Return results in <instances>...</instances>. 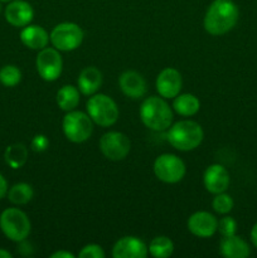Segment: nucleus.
Segmentation results:
<instances>
[{"mask_svg":"<svg viewBox=\"0 0 257 258\" xmlns=\"http://www.w3.org/2000/svg\"><path fill=\"white\" fill-rule=\"evenodd\" d=\"M239 12L232 0H214L204 15V29L212 35L228 33L238 22Z\"/></svg>","mask_w":257,"mask_h":258,"instance_id":"nucleus-1","label":"nucleus"},{"mask_svg":"<svg viewBox=\"0 0 257 258\" xmlns=\"http://www.w3.org/2000/svg\"><path fill=\"white\" fill-rule=\"evenodd\" d=\"M140 118L150 130L164 131L171 126L173 111L163 97L151 96L141 103Z\"/></svg>","mask_w":257,"mask_h":258,"instance_id":"nucleus-2","label":"nucleus"},{"mask_svg":"<svg viewBox=\"0 0 257 258\" xmlns=\"http://www.w3.org/2000/svg\"><path fill=\"white\" fill-rule=\"evenodd\" d=\"M204 138L202 126L191 120H181L170 126L168 141L173 148L180 151H190L198 148Z\"/></svg>","mask_w":257,"mask_h":258,"instance_id":"nucleus-3","label":"nucleus"},{"mask_svg":"<svg viewBox=\"0 0 257 258\" xmlns=\"http://www.w3.org/2000/svg\"><path fill=\"white\" fill-rule=\"evenodd\" d=\"M0 229L13 242H22L30 233V221L27 214L18 208H8L0 214Z\"/></svg>","mask_w":257,"mask_h":258,"instance_id":"nucleus-4","label":"nucleus"},{"mask_svg":"<svg viewBox=\"0 0 257 258\" xmlns=\"http://www.w3.org/2000/svg\"><path fill=\"white\" fill-rule=\"evenodd\" d=\"M86 108L91 120L102 127L112 126L118 118V107L116 102L102 93L92 95L87 101Z\"/></svg>","mask_w":257,"mask_h":258,"instance_id":"nucleus-5","label":"nucleus"},{"mask_svg":"<svg viewBox=\"0 0 257 258\" xmlns=\"http://www.w3.org/2000/svg\"><path fill=\"white\" fill-rule=\"evenodd\" d=\"M66 138L76 144L85 143L91 138L93 131V121L88 113L82 111H68L62 122Z\"/></svg>","mask_w":257,"mask_h":258,"instance_id":"nucleus-6","label":"nucleus"},{"mask_svg":"<svg viewBox=\"0 0 257 258\" xmlns=\"http://www.w3.org/2000/svg\"><path fill=\"white\" fill-rule=\"evenodd\" d=\"M83 37L85 34L80 25L75 23H60L53 28L49 34V40L55 49L71 52L82 44Z\"/></svg>","mask_w":257,"mask_h":258,"instance_id":"nucleus-7","label":"nucleus"},{"mask_svg":"<svg viewBox=\"0 0 257 258\" xmlns=\"http://www.w3.org/2000/svg\"><path fill=\"white\" fill-rule=\"evenodd\" d=\"M185 164L173 154H163L154 161V173L156 178L166 184L179 183L185 175Z\"/></svg>","mask_w":257,"mask_h":258,"instance_id":"nucleus-8","label":"nucleus"},{"mask_svg":"<svg viewBox=\"0 0 257 258\" xmlns=\"http://www.w3.org/2000/svg\"><path fill=\"white\" fill-rule=\"evenodd\" d=\"M130 149L128 138L118 131H108L100 139V150L108 160H123L130 153Z\"/></svg>","mask_w":257,"mask_h":258,"instance_id":"nucleus-9","label":"nucleus"},{"mask_svg":"<svg viewBox=\"0 0 257 258\" xmlns=\"http://www.w3.org/2000/svg\"><path fill=\"white\" fill-rule=\"evenodd\" d=\"M38 75L48 82H53L57 80L62 73L63 60L62 55L59 54V50L55 48H43L38 53L37 60Z\"/></svg>","mask_w":257,"mask_h":258,"instance_id":"nucleus-10","label":"nucleus"},{"mask_svg":"<svg viewBox=\"0 0 257 258\" xmlns=\"http://www.w3.org/2000/svg\"><path fill=\"white\" fill-rule=\"evenodd\" d=\"M218 219L209 212H196L188 219V229L191 234L201 238H208L217 232Z\"/></svg>","mask_w":257,"mask_h":258,"instance_id":"nucleus-11","label":"nucleus"},{"mask_svg":"<svg viewBox=\"0 0 257 258\" xmlns=\"http://www.w3.org/2000/svg\"><path fill=\"white\" fill-rule=\"evenodd\" d=\"M203 183L209 193L219 194L228 189L231 178H229V173L223 165L213 164V165H209L204 171Z\"/></svg>","mask_w":257,"mask_h":258,"instance_id":"nucleus-12","label":"nucleus"},{"mask_svg":"<svg viewBox=\"0 0 257 258\" xmlns=\"http://www.w3.org/2000/svg\"><path fill=\"white\" fill-rule=\"evenodd\" d=\"M148 253L145 242L134 236L122 237L112 248V256L115 258H145Z\"/></svg>","mask_w":257,"mask_h":258,"instance_id":"nucleus-13","label":"nucleus"},{"mask_svg":"<svg viewBox=\"0 0 257 258\" xmlns=\"http://www.w3.org/2000/svg\"><path fill=\"white\" fill-rule=\"evenodd\" d=\"M34 18L32 5L24 0H12L5 8V19L9 24L17 28H24Z\"/></svg>","mask_w":257,"mask_h":258,"instance_id":"nucleus-14","label":"nucleus"},{"mask_svg":"<svg viewBox=\"0 0 257 258\" xmlns=\"http://www.w3.org/2000/svg\"><path fill=\"white\" fill-rule=\"evenodd\" d=\"M181 75L175 68H165L156 77V91L163 98H174L181 90Z\"/></svg>","mask_w":257,"mask_h":258,"instance_id":"nucleus-15","label":"nucleus"},{"mask_svg":"<svg viewBox=\"0 0 257 258\" xmlns=\"http://www.w3.org/2000/svg\"><path fill=\"white\" fill-rule=\"evenodd\" d=\"M121 91L127 97L138 100L146 93V82L140 73L135 71H126L118 78Z\"/></svg>","mask_w":257,"mask_h":258,"instance_id":"nucleus-16","label":"nucleus"},{"mask_svg":"<svg viewBox=\"0 0 257 258\" xmlns=\"http://www.w3.org/2000/svg\"><path fill=\"white\" fill-rule=\"evenodd\" d=\"M219 249L222 256L226 258H247L251 253L248 243L236 234L223 237L219 244Z\"/></svg>","mask_w":257,"mask_h":258,"instance_id":"nucleus-17","label":"nucleus"},{"mask_svg":"<svg viewBox=\"0 0 257 258\" xmlns=\"http://www.w3.org/2000/svg\"><path fill=\"white\" fill-rule=\"evenodd\" d=\"M20 40L25 47L30 48V49L40 50L47 47L48 42H49V35L45 32L44 28H42L40 25L28 24L20 32Z\"/></svg>","mask_w":257,"mask_h":258,"instance_id":"nucleus-18","label":"nucleus"},{"mask_svg":"<svg viewBox=\"0 0 257 258\" xmlns=\"http://www.w3.org/2000/svg\"><path fill=\"white\" fill-rule=\"evenodd\" d=\"M78 90L82 95L92 96L102 85V73L96 67H86L78 76Z\"/></svg>","mask_w":257,"mask_h":258,"instance_id":"nucleus-19","label":"nucleus"},{"mask_svg":"<svg viewBox=\"0 0 257 258\" xmlns=\"http://www.w3.org/2000/svg\"><path fill=\"white\" fill-rule=\"evenodd\" d=\"M173 108L176 113L181 116H193L201 108V102L191 93H183L174 97Z\"/></svg>","mask_w":257,"mask_h":258,"instance_id":"nucleus-20","label":"nucleus"},{"mask_svg":"<svg viewBox=\"0 0 257 258\" xmlns=\"http://www.w3.org/2000/svg\"><path fill=\"white\" fill-rule=\"evenodd\" d=\"M57 103L63 111H72L80 103V90L72 85L63 86L57 92Z\"/></svg>","mask_w":257,"mask_h":258,"instance_id":"nucleus-21","label":"nucleus"},{"mask_svg":"<svg viewBox=\"0 0 257 258\" xmlns=\"http://www.w3.org/2000/svg\"><path fill=\"white\" fill-rule=\"evenodd\" d=\"M5 163L12 169H19L27 163L28 150L23 144H13L8 146L4 153Z\"/></svg>","mask_w":257,"mask_h":258,"instance_id":"nucleus-22","label":"nucleus"},{"mask_svg":"<svg viewBox=\"0 0 257 258\" xmlns=\"http://www.w3.org/2000/svg\"><path fill=\"white\" fill-rule=\"evenodd\" d=\"M33 196H34L33 188L27 183H18L8 190V198L15 206L29 203L33 199Z\"/></svg>","mask_w":257,"mask_h":258,"instance_id":"nucleus-23","label":"nucleus"},{"mask_svg":"<svg viewBox=\"0 0 257 258\" xmlns=\"http://www.w3.org/2000/svg\"><path fill=\"white\" fill-rule=\"evenodd\" d=\"M149 253L156 258H166L170 257L174 252V243L170 238L165 236L155 237L150 242L148 247Z\"/></svg>","mask_w":257,"mask_h":258,"instance_id":"nucleus-24","label":"nucleus"},{"mask_svg":"<svg viewBox=\"0 0 257 258\" xmlns=\"http://www.w3.org/2000/svg\"><path fill=\"white\" fill-rule=\"evenodd\" d=\"M22 81V72L17 66L7 64L0 70V82L5 87H14Z\"/></svg>","mask_w":257,"mask_h":258,"instance_id":"nucleus-25","label":"nucleus"},{"mask_svg":"<svg viewBox=\"0 0 257 258\" xmlns=\"http://www.w3.org/2000/svg\"><path fill=\"white\" fill-rule=\"evenodd\" d=\"M212 207H213V209L218 214H227L233 208V199H232L229 194H226L224 191L223 193L216 194Z\"/></svg>","mask_w":257,"mask_h":258,"instance_id":"nucleus-26","label":"nucleus"},{"mask_svg":"<svg viewBox=\"0 0 257 258\" xmlns=\"http://www.w3.org/2000/svg\"><path fill=\"white\" fill-rule=\"evenodd\" d=\"M217 231L222 234V237L233 236L237 232V222L232 217H223L218 221Z\"/></svg>","mask_w":257,"mask_h":258,"instance_id":"nucleus-27","label":"nucleus"},{"mask_svg":"<svg viewBox=\"0 0 257 258\" xmlns=\"http://www.w3.org/2000/svg\"><path fill=\"white\" fill-rule=\"evenodd\" d=\"M80 258H103L105 257V252H103L102 247L98 244H87L81 249L78 253Z\"/></svg>","mask_w":257,"mask_h":258,"instance_id":"nucleus-28","label":"nucleus"},{"mask_svg":"<svg viewBox=\"0 0 257 258\" xmlns=\"http://www.w3.org/2000/svg\"><path fill=\"white\" fill-rule=\"evenodd\" d=\"M48 146H49V140L44 135H37L32 140V149L35 153H42L47 150Z\"/></svg>","mask_w":257,"mask_h":258,"instance_id":"nucleus-29","label":"nucleus"},{"mask_svg":"<svg viewBox=\"0 0 257 258\" xmlns=\"http://www.w3.org/2000/svg\"><path fill=\"white\" fill-rule=\"evenodd\" d=\"M7 193H8V181L5 180L4 176L0 174V199L4 198Z\"/></svg>","mask_w":257,"mask_h":258,"instance_id":"nucleus-30","label":"nucleus"},{"mask_svg":"<svg viewBox=\"0 0 257 258\" xmlns=\"http://www.w3.org/2000/svg\"><path fill=\"white\" fill-rule=\"evenodd\" d=\"M50 258H75V256L68 251H57L50 254Z\"/></svg>","mask_w":257,"mask_h":258,"instance_id":"nucleus-31","label":"nucleus"},{"mask_svg":"<svg viewBox=\"0 0 257 258\" xmlns=\"http://www.w3.org/2000/svg\"><path fill=\"white\" fill-rule=\"evenodd\" d=\"M251 242L254 247L257 248V222L254 223V226L251 229Z\"/></svg>","mask_w":257,"mask_h":258,"instance_id":"nucleus-32","label":"nucleus"},{"mask_svg":"<svg viewBox=\"0 0 257 258\" xmlns=\"http://www.w3.org/2000/svg\"><path fill=\"white\" fill-rule=\"evenodd\" d=\"M0 258H12V253L5 251V249L0 248Z\"/></svg>","mask_w":257,"mask_h":258,"instance_id":"nucleus-33","label":"nucleus"},{"mask_svg":"<svg viewBox=\"0 0 257 258\" xmlns=\"http://www.w3.org/2000/svg\"><path fill=\"white\" fill-rule=\"evenodd\" d=\"M12 0H0V3H10Z\"/></svg>","mask_w":257,"mask_h":258,"instance_id":"nucleus-34","label":"nucleus"}]
</instances>
